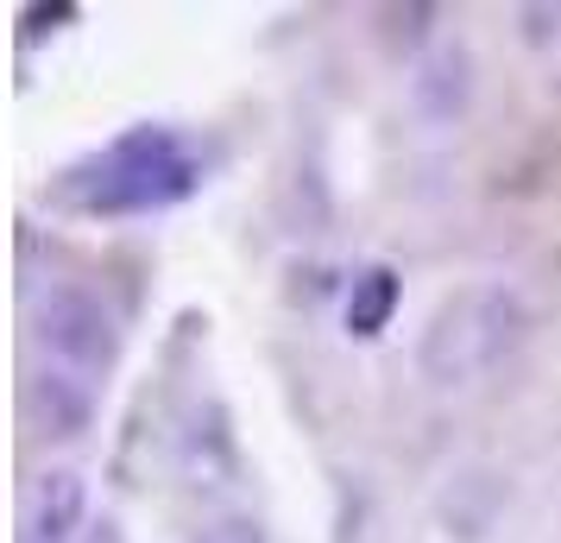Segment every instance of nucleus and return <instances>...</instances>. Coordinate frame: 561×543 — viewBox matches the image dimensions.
Masks as SVG:
<instances>
[{
    "label": "nucleus",
    "instance_id": "nucleus-1",
    "mask_svg": "<svg viewBox=\"0 0 561 543\" xmlns=\"http://www.w3.org/2000/svg\"><path fill=\"white\" fill-rule=\"evenodd\" d=\"M196 190V152L183 146L171 127H133L114 139L107 152L77 165L64 178V203L89 208V215H146V208H171Z\"/></svg>",
    "mask_w": 561,
    "mask_h": 543
},
{
    "label": "nucleus",
    "instance_id": "nucleus-2",
    "mask_svg": "<svg viewBox=\"0 0 561 543\" xmlns=\"http://www.w3.org/2000/svg\"><path fill=\"white\" fill-rule=\"evenodd\" d=\"M524 336V304L505 285H467L435 310L423 336V373L435 386H460L485 366H499Z\"/></svg>",
    "mask_w": 561,
    "mask_h": 543
},
{
    "label": "nucleus",
    "instance_id": "nucleus-3",
    "mask_svg": "<svg viewBox=\"0 0 561 543\" xmlns=\"http://www.w3.org/2000/svg\"><path fill=\"white\" fill-rule=\"evenodd\" d=\"M38 336L64 366L77 373H102L114 361V316L102 310V297L82 285H57L45 304H38Z\"/></svg>",
    "mask_w": 561,
    "mask_h": 543
},
{
    "label": "nucleus",
    "instance_id": "nucleus-4",
    "mask_svg": "<svg viewBox=\"0 0 561 543\" xmlns=\"http://www.w3.org/2000/svg\"><path fill=\"white\" fill-rule=\"evenodd\" d=\"M82 512H89V493L70 467L38 474L26 493V512H20V543H77Z\"/></svg>",
    "mask_w": 561,
    "mask_h": 543
},
{
    "label": "nucleus",
    "instance_id": "nucleus-5",
    "mask_svg": "<svg viewBox=\"0 0 561 543\" xmlns=\"http://www.w3.org/2000/svg\"><path fill=\"white\" fill-rule=\"evenodd\" d=\"M391 297H398V285H391V272H366V310L354 316L359 336H373L385 316H391Z\"/></svg>",
    "mask_w": 561,
    "mask_h": 543
}]
</instances>
